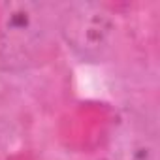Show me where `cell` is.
I'll return each mask as SVG.
<instances>
[{
  "instance_id": "cell-2",
  "label": "cell",
  "mask_w": 160,
  "mask_h": 160,
  "mask_svg": "<svg viewBox=\"0 0 160 160\" xmlns=\"http://www.w3.org/2000/svg\"><path fill=\"white\" fill-rule=\"evenodd\" d=\"M62 30L72 47L83 53L100 51L113 30V23L98 6H77L64 15Z\"/></svg>"
},
{
  "instance_id": "cell-1",
  "label": "cell",
  "mask_w": 160,
  "mask_h": 160,
  "mask_svg": "<svg viewBox=\"0 0 160 160\" xmlns=\"http://www.w3.org/2000/svg\"><path fill=\"white\" fill-rule=\"evenodd\" d=\"M6 8L0 25V66L15 70L36 57L45 34V17L42 6L32 2H15Z\"/></svg>"
}]
</instances>
